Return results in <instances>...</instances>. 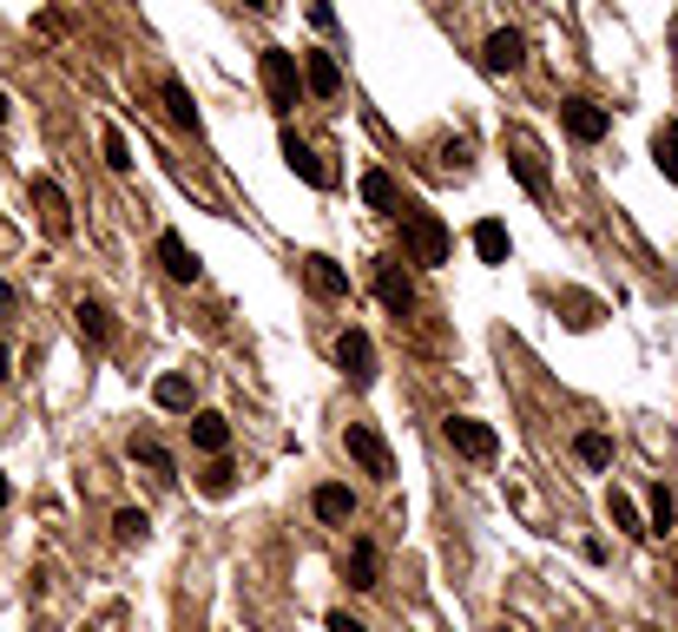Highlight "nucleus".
I'll use <instances>...</instances> for the list:
<instances>
[{
	"mask_svg": "<svg viewBox=\"0 0 678 632\" xmlns=\"http://www.w3.org/2000/svg\"><path fill=\"white\" fill-rule=\"evenodd\" d=\"M402 244H409V264H422V270H442L455 257V237L435 211H402Z\"/></svg>",
	"mask_w": 678,
	"mask_h": 632,
	"instance_id": "obj_1",
	"label": "nucleus"
},
{
	"mask_svg": "<svg viewBox=\"0 0 678 632\" xmlns=\"http://www.w3.org/2000/svg\"><path fill=\"white\" fill-rule=\"evenodd\" d=\"M257 73H264V92H270V106H277V112H290V106H297V92H303V66H297V53H284V46H264V53H257Z\"/></svg>",
	"mask_w": 678,
	"mask_h": 632,
	"instance_id": "obj_2",
	"label": "nucleus"
},
{
	"mask_svg": "<svg viewBox=\"0 0 678 632\" xmlns=\"http://www.w3.org/2000/svg\"><path fill=\"white\" fill-rule=\"evenodd\" d=\"M343 448H349V462H356L369 481H396V455H389V442H382L369 422H349V429H343Z\"/></svg>",
	"mask_w": 678,
	"mask_h": 632,
	"instance_id": "obj_3",
	"label": "nucleus"
},
{
	"mask_svg": "<svg viewBox=\"0 0 678 632\" xmlns=\"http://www.w3.org/2000/svg\"><path fill=\"white\" fill-rule=\"evenodd\" d=\"M33 211H40V231H46L53 244L73 237V198L59 191V178H33Z\"/></svg>",
	"mask_w": 678,
	"mask_h": 632,
	"instance_id": "obj_4",
	"label": "nucleus"
},
{
	"mask_svg": "<svg viewBox=\"0 0 678 632\" xmlns=\"http://www.w3.org/2000/svg\"><path fill=\"white\" fill-rule=\"evenodd\" d=\"M442 435H448V448L468 455V462H494V455H501V435H494L488 422H475V415H448Z\"/></svg>",
	"mask_w": 678,
	"mask_h": 632,
	"instance_id": "obj_5",
	"label": "nucleus"
},
{
	"mask_svg": "<svg viewBox=\"0 0 678 632\" xmlns=\"http://www.w3.org/2000/svg\"><path fill=\"white\" fill-rule=\"evenodd\" d=\"M336 369L349 376V389H369V382H376V343H369V330H343V336H336Z\"/></svg>",
	"mask_w": 678,
	"mask_h": 632,
	"instance_id": "obj_6",
	"label": "nucleus"
},
{
	"mask_svg": "<svg viewBox=\"0 0 678 632\" xmlns=\"http://www.w3.org/2000/svg\"><path fill=\"white\" fill-rule=\"evenodd\" d=\"M376 297H382L389 317H409V310H415V284H409L402 257H376Z\"/></svg>",
	"mask_w": 678,
	"mask_h": 632,
	"instance_id": "obj_7",
	"label": "nucleus"
},
{
	"mask_svg": "<svg viewBox=\"0 0 678 632\" xmlns=\"http://www.w3.org/2000/svg\"><path fill=\"white\" fill-rule=\"evenodd\" d=\"M481 66H488V73H521V66H527V33L494 26V33L481 40Z\"/></svg>",
	"mask_w": 678,
	"mask_h": 632,
	"instance_id": "obj_8",
	"label": "nucleus"
},
{
	"mask_svg": "<svg viewBox=\"0 0 678 632\" xmlns=\"http://www.w3.org/2000/svg\"><path fill=\"white\" fill-rule=\"evenodd\" d=\"M560 125H567L580 145H600V138L613 132V112H607V106H593V99H567V106H560Z\"/></svg>",
	"mask_w": 678,
	"mask_h": 632,
	"instance_id": "obj_9",
	"label": "nucleus"
},
{
	"mask_svg": "<svg viewBox=\"0 0 678 632\" xmlns=\"http://www.w3.org/2000/svg\"><path fill=\"white\" fill-rule=\"evenodd\" d=\"M303 284H310V297H323V303H343V297H349V270H343L336 257H323V251L303 257Z\"/></svg>",
	"mask_w": 678,
	"mask_h": 632,
	"instance_id": "obj_10",
	"label": "nucleus"
},
{
	"mask_svg": "<svg viewBox=\"0 0 678 632\" xmlns=\"http://www.w3.org/2000/svg\"><path fill=\"white\" fill-rule=\"evenodd\" d=\"M158 106H165V119H171L178 132H191V138L204 132V119H198V106H191V86H185L178 73H165V79H158Z\"/></svg>",
	"mask_w": 678,
	"mask_h": 632,
	"instance_id": "obj_11",
	"label": "nucleus"
},
{
	"mask_svg": "<svg viewBox=\"0 0 678 632\" xmlns=\"http://www.w3.org/2000/svg\"><path fill=\"white\" fill-rule=\"evenodd\" d=\"M508 171L527 185V198H554V178H547V165H541V152L527 138H508Z\"/></svg>",
	"mask_w": 678,
	"mask_h": 632,
	"instance_id": "obj_12",
	"label": "nucleus"
},
{
	"mask_svg": "<svg viewBox=\"0 0 678 632\" xmlns=\"http://www.w3.org/2000/svg\"><path fill=\"white\" fill-rule=\"evenodd\" d=\"M284 165H290L303 185H316V191H330V185H336V171H330V165H323V158H316L297 132H284Z\"/></svg>",
	"mask_w": 678,
	"mask_h": 632,
	"instance_id": "obj_13",
	"label": "nucleus"
},
{
	"mask_svg": "<svg viewBox=\"0 0 678 632\" xmlns=\"http://www.w3.org/2000/svg\"><path fill=\"white\" fill-rule=\"evenodd\" d=\"M158 264H165V277H171V284H198V270H204V264H198V251H191L178 231H158Z\"/></svg>",
	"mask_w": 678,
	"mask_h": 632,
	"instance_id": "obj_14",
	"label": "nucleus"
},
{
	"mask_svg": "<svg viewBox=\"0 0 678 632\" xmlns=\"http://www.w3.org/2000/svg\"><path fill=\"white\" fill-rule=\"evenodd\" d=\"M349 587H356V594H376V587H382V554H376L369 534L349 541Z\"/></svg>",
	"mask_w": 678,
	"mask_h": 632,
	"instance_id": "obj_15",
	"label": "nucleus"
},
{
	"mask_svg": "<svg viewBox=\"0 0 678 632\" xmlns=\"http://www.w3.org/2000/svg\"><path fill=\"white\" fill-rule=\"evenodd\" d=\"M303 86H310L316 99H336V92H343V66H336V53H303Z\"/></svg>",
	"mask_w": 678,
	"mask_h": 632,
	"instance_id": "obj_16",
	"label": "nucleus"
},
{
	"mask_svg": "<svg viewBox=\"0 0 678 632\" xmlns=\"http://www.w3.org/2000/svg\"><path fill=\"white\" fill-rule=\"evenodd\" d=\"M310 514H316V521H330V528H343V521L356 514V495H349L343 481H323V488L310 495Z\"/></svg>",
	"mask_w": 678,
	"mask_h": 632,
	"instance_id": "obj_17",
	"label": "nucleus"
},
{
	"mask_svg": "<svg viewBox=\"0 0 678 632\" xmlns=\"http://www.w3.org/2000/svg\"><path fill=\"white\" fill-rule=\"evenodd\" d=\"M73 323H79V336H86V343H99V350H105V343L119 336V323H112V310H105L99 297H86V303L73 310Z\"/></svg>",
	"mask_w": 678,
	"mask_h": 632,
	"instance_id": "obj_18",
	"label": "nucleus"
},
{
	"mask_svg": "<svg viewBox=\"0 0 678 632\" xmlns=\"http://www.w3.org/2000/svg\"><path fill=\"white\" fill-rule=\"evenodd\" d=\"M191 448H198V455H224V448H231V422H224L218 409L191 415Z\"/></svg>",
	"mask_w": 678,
	"mask_h": 632,
	"instance_id": "obj_19",
	"label": "nucleus"
},
{
	"mask_svg": "<svg viewBox=\"0 0 678 632\" xmlns=\"http://www.w3.org/2000/svg\"><path fill=\"white\" fill-rule=\"evenodd\" d=\"M125 455H132L138 468H152L158 481H178V462H171V448H165L158 435H132V448H125Z\"/></svg>",
	"mask_w": 678,
	"mask_h": 632,
	"instance_id": "obj_20",
	"label": "nucleus"
},
{
	"mask_svg": "<svg viewBox=\"0 0 678 632\" xmlns=\"http://www.w3.org/2000/svg\"><path fill=\"white\" fill-rule=\"evenodd\" d=\"M363 204L382 211V218H402V191H396V178H389V171H363Z\"/></svg>",
	"mask_w": 678,
	"mask_h": 632,
	"instance_id": "obj_21",
	"label": "nucleus"
},
{
	"mask_svg": "<svg viewBox=\"0 0 678 632\" xmlns=\"http://www.w3.org/2000/svg\"><path fill=\"white\" fill-rule=\"evenodd\" d=\"M508 251H514L508 224H501V218H481V224H475V257H481V264H508Z\"/></svg>",
	"mask_w": 678,
	"mask_h": 632,
	"instance_id": "obj_22",
	"label": "nucleus"
},
{
	"mask_svg": "<svg viewBox=\"0 0 678 632\" xmlns=\"http://www.w3.org/2000/svg\"><path fill=\"white\" fill-rule=\"evenodd\" d=\"M152 402H158V409H171V415H185V409H191V376H185V369L158 376V382H152Z\"/></svg>",
	"mask_w": 678,
	"mask_h": 632,
	"instance_id": "obj_23",
	"label": "nucleus"
},
{
	"mask_svg": "<svg viewBox=\"0 0 678 632\" xmlns=\"http://www.w3.org/2000/svg\"><path fill=\"white\" fill-rule=\"evenodd\" d=\"M198 488H204V495H211V501H224V495H231V488H237V468H231V462H224V455H211V468H204V475H198Z\"/></svg>",
	"mask_w": 678,
	"mask_h": 632,
	"instance_id": "obj_24",
	"label": "nucleus"
},
{
	"mask_svg": "<svg viewBox=\"0 0 678 632\" xmlns=\"http://www.w3.org/2000/svg\"><path fill=\"white\" fill-rule=\"evenodd\" d=\"M145 534H152V521H145L138 508H119V514H112V541H119V547H138Z\"/></svg>",
	"mask_w": 678,
	"mask_h": 632,
	"instance_id": "obj_25",
	"label": "nucleus"
},
{
	"mask_svg": "<svg viewBox=\"0 0 678 632\" xmlns=\"http://www.w3.org/2000/svg\"><path fill=\"white\" fill-rule=\"evenodd\" d=\"M99 152H105V165H112V171H132V145H125V132H119V125H99Z\"/></svg>",
	"mask_w": 678,
	"mask_h": 632,
	"instance_id": "obj_26",
	"label": "nucleus"
},
{
	"mask_svg": "<svg viewBox=\"0 0 678 632\" xmlns=\"http://www.w3.org/2000/svg\"><path fill=\"white\" fill-rule=\"evenodd\" d=\"M574 455H580V462H587V468H613V442H607V435H600V429H587V435H580V442H574Z\"/></svg>",
	"mask_w": 678,
	"mask_h": 632,
	"instance_id": "obj_27",
	"label": "nucleus"
},
{
	"mask_svg": "<svg viewBox=\"0 0 678 632\" xmlns=\"http://www.w3.org/2000/svg\"><path fill=\"white\" fill-rule=\"evenodd\" d=\"M653 165H659L666 178H678V125H659V132H653Z\"/></svg>",
	"mask_w": 678,
	"mask_h": 632,
	"instance_id": "obj_28",
	"label": "nucleus"
},
{
	"mask_svg": "<svg viewBox=\"0 0 678 632\" xmlns=\"http://www.w3.org/2000/svg\"><path fill=\"white\" fill-rule=\"evenodd\" d=\"M673 521H678L673 495H666V488H653V528H646V534H673Z\"/></svg>",
	"mask_w": 678,
	"mask_h": 632,
	"instance_id": "obj_29",
	"label": "nucleus"
},
{
	"mask_svg": "<svg viewBox=\"0 0 678 632\" xmlns=\"http://www.w3.org/2000/svg\"><path fill=\"white\" fill-rule=\"evenodd\" d=\"M593 317H600L593 297H567V323H574V330H593Z\"/></svg>",
	"mask_w": 678,
	"mask_h": 632,
	"instance_id": "obj_30",
	"label": "nucleus"
},
{
	"mask_svg": "<svg viewBox=\"0 0 678 632\" xmlns=\"http://www.w3.org/2000/svg\"><path fill=\"white\" fill-rule=\"evenodd\" d=\"M613 521H620L626 534H646V521H640V508H633L626 495H613Z\"/></svg>",
	"mask_w": 678,
	"mask_h": 632,
	"instance_id": "obj_31",
	"label": "nucleus"
},
{
	"mask_svg": "<svg viewBox=\"0 0 678 632\" xmlns=\"http://www.w3.org/2000/svg\"><path fill=\"white\" fill-rule=\"evenodd\" d=\"M303 13H310L316 26H336V7H330V0H303Z\"/></svg>",
	"mask_w": 678,
	"mask_h": 632,
	"instance_id": "obj_32",
	"label": "nucleus"
},
{
	"mask_svg": "<svg viewBox=\"0 0 678 632\" xmlns=\"http://www.w3.org/2000/svg\"><path fill=\"white\" fill-rule=\"evenodd\" d=\"M13 310H20V290H13V284H0V317H13Z\"/></svg>",
	"mask_w": 678,
	"mask_h": 632,
	"instance_id": "obj_33",
	"label": "nucleus"
},
{
	"mask_svg": "<svg viewBox=\"0 0 678 632\" xmlns=\"http://www.w3.org/2000/svg\"><path fill=\"white\" fill-rule=\"evenodd\" d=\"M330 632H369L363 620H349V613H330Z\"/></svg>",
	"mask_w": 678,
	"mask_h": 632,
	"instance_id": "obj_34",
	"label": "nucleus"
},
{
	"mask_svg": "<svg viewBox=\"0 0 678 632\" xmlns=\"http://www.w3.org/2000/svg\"><path fill=\"white\" fill-rule=\"evenodd\" d=\"M7 376H13V356H7V343H0V382H7Z\"/></svg>",
	"mask_w": 678,
	"mask_h": 632,
	"instance_id": "obj_35",
	"label": "nucleus"
},
{
	"mask_svg": "<svg viewBox=\"0 0 678 632\" xmlns=\"http://www.w3.org/2000/svg\"><path fill=\"white\" fill-rule=\"evenodd\" d=\"M244 7H251V13H277V0H244Z\"/></svg>",
	"mask_w": 678,
	"mask_h": 632,
	"instance_id": "obj_36",
	"label": "nucleus"
},
{
	"mask_svg": "<svg viewBox=\"0 0 678 632\" xmlns=\"http://www.w3.org/2000/svg\"><path fill=\"white\" fill-rule=\"evenodd\" d=\"M7 501H13V488H7V475H0V508H7Z\"/></svg>",
	"mask_w": 678,
	"mask_h": 632,
	"instance_id": "obj_37",
	"label": "nucleus"
},
{
	"mask_svg": "<svg viewBox=\"0 0 678 632\" xmlns=\"http://www.w3.org/2000/svg\"><path fill=\"white\" fill-rule=\"evenodd\" d=\"M7 112H13V106H7V92H0V125H7Z\"/></svg>",
	"mask_w": 678,
	"mask_h": 632,
	"instance_id": "obj_38",
	"label": "nucleus"
}]
</instances>
